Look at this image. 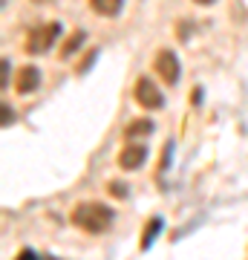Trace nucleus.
Segmentation results:
<instances>
[{
  "instance_id": "12",
  "label": "nucleus",
  "mask_w": 248,
  "mask_h": 260,
  "mask_svg": "<svg viewBox=\"0 0 248 260\" xmlns=\"http://www.w3.org/2000/svg\"><path fill=\"white\" fill-rule=\"evenodd\" d=\"M12 119H15V113L9 110V104H3V124H9Z\"/></svg>"
},
{
  "instance_id": "14",
  "label": "nucleus",
  "mask_w": 248,
  "mask_h": 260,
  "mask_svg": "<svg viewBox=\"0 0 248 260\" xmlns=\"http://www.w3.org/2000/svg\"><path fill=\"white\" fill-rule=\"evenodd\" d=\"M196 3H202V6H211L214 0H196Z\"/></svg>"
},
{
  "instance_id": "10",
  "label": "nucleus",
  "mask_w": 248,
  "mask_h": 260,
  "mask_svg": "<svg viewBox=\"0 0 248 260\" xmlns=\"http://www.w3.org/2000/svg\"><path fill=\"white\" fill-rule=\"evenodd\" d=\"M159 229H162V217H153L150 223L145 225V237H141V251H147L150 246H153V240H156Z\"/></svg>"
},
{
  "instance_id": "4",
  "label": "nucleus",
  "mask_w": 248,
  "mask_h": 260,
  "mask_svg": "<svg viewBox=\"0 0 248 260\" xmlns=\"http://www.w3.org/2000/svg\"><path fill=\"white\" fill-rule=\"evenodd\" d=\"M133 95H136V102L145 107V110H159L162 104H165V99H162V93H159V87L150 78H138L136 87H133Z\"/></svg>"
},
{
  "instance_id": "9",
  "label": "nucleus",
  "mask_w": 248,
  "mask_h": 260,
  "mask_svg": "<svg viewBox=\"0 0 248 260\" xmlns=\"http://www.w3.org/2000/svg\"><path fill=\"white\" fill-rule=\"evenodd\" d=\"M84 41H87V35H84L81 29H78V32H73V35H69V38L64 41V47H61V58H73L75 52L81 49Z\"/></svg>"
},
{
  "instance_id": "3",
  "label": "nucleus",
  "mask_w": 248,
  "mask_h": 260,
  "mask_svg": "<svg viewBox=\"0 0 248 260\" xmlns=\"http://www.w3.org/2000/svg\"><path fill=\"white\" fill-rule=\"evenodd\" d=\"M153 73H159V78L170 87L179 81V58L173 55V49H159L153 58Z\"/></svg>"
},
{
  "instance_id": "5",
  "label": "nucleus",
  "mask_w": 248,
  "mask_h": 260,
  "mask_svg": "<svg viewBox=\"0 0 248 260\" xmlns=\"http://www.w3.org/2000/svg\"><path fill=\"white\" fill-rule=\"evenodd\" d=\"M145 159H147V148L138 145L136 139H130L127 148L119 153V165L124 168V171H138V168L145 165Z\"/></svg>"
},
{
  "instance_id": "7",
  "label": "nucleus",
  "mask_w": 248,
  "mask_h": 260,
  "mask_svg": "<svg viewBox=\"0 0 248 260\" xmlns=\"http://www.w3.org/2000/svg\"><path fill=\"white\" fill-rule=\"evenodd\" d=\"M124 6V0H90V9L101 18H116Z\"/></svg>"
},
{
  "instance_id": "2",
  "label": "nucleus",
  "mask_w": 248,
  "mask_h": 260,
  "mask_svg": "<svg viewBox=\"0 0 248 260\" xmlns=\"http://www.w3.org/2000/svg\"><path fill=\"white\" fill-rule=\"evenodd\" d=\"M61 35V23H41L26 35V52L29 55H41L46 49H52L55 38Z\"/></svg>"
},
{
  "instance_id": "11",
  "label": "nucleus",
  "mask_w": 248,
  "mask_h": 260,
  "mask_svg": "<svg viewBox=\"0 0 248 260\" xmlns=\"http://www.w3.org/2000/svg\"><path fill=\"white\" fill-rule=\"evenodd\" d=\"M110 194L113 197H127V185H124V182H110Z\"/></svg>"
},
{
  "instance_id": "8",
  "label": "nucleus",
  "mask_w": 248,
  "mask_h": 260,
  "mask_svg": "<svg viewBox=\"0 0 248 260\" xmlns=\"http://www.w3.org/2000/svg\"><path fill=\"white\" fill-rule=\"evenodd\" d=\"M150 133H153V121L150 119H136L133 124H127V130H124L127 139H141V136H150Z\"/></svg>"
},
{
  "instance_id": "6",
  "label": "nucleus",
  "mask_w": 248,
  "mask_h": 260,
  "mask_svg": "<svg viewBox=\"0 0 248 260\" xmlns=\"http://www.w3.org/2000/svg\"><path fill=\"white\" fill-rule=\"evenodd\" d=\"M38 87H41V70L38 67H23L18 73V78H15V90L20 95H29V93H35Z\"/></svg>"
},
{
  "instance_id": "13",
  "label": "nucleus",
  "mask_w": 248,
  "mask_h": 260,
  "mask_svg": "<svg viewBox=\"0 0 248 260\" xmlns=\"http://www.w3.org/2000/svg\"><path fill=\"white\" fill-rule=\"evenodd\" d=\"M6 84H9V61L3 58V87H6Z\"/></svg>"
},
{
  "instance_id": "15",
  "label": "nucleus",
  "mask_w": 248,
  "mask_h": 260,
  "mask_svg": "<svg viewBox=\"0 0 248 260\" xmlns=\"http://www.w3.org/2000/svg\"><path fill=\"white\" fill-rule=\"evenodd\" d=\"M38 3H41V0H38Z\"/></svg>"
},
{
  "instance_id": "1",
  "label": "nucleus",
  "mask_w": 248,
  "mask_h": 260,
  "mask_svg": "<svg viewBox=\"0 0 248 260\" xmlns=\"http://www.w3.org/2000/svg\"><path fill=\"white\" fill-rule=\"evenodd\" d=\"M113 223V211L104 203H81L73 208V225L87 234H101Z\"/></svg>"
}]
</instances>
